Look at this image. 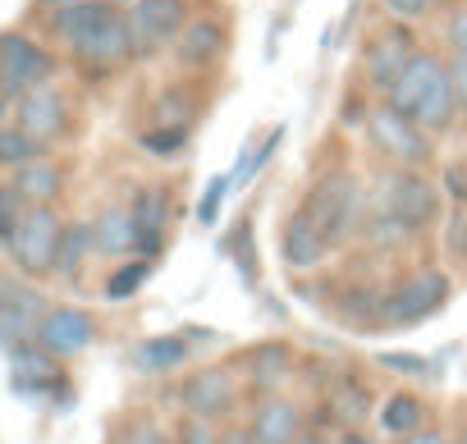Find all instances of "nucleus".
<instances>
[{
    "label": "nucleus",
    "instance_id": "23",
    "mask_svg": "<svg viewBox=\"0 0 467 444\" xmlns=\"http://www.w3.org/2000/svg\"><path fill=\"white\" fill-rule=\"evenodd\" d=\"M188 353H192V344L183 335H156V339H142L133 348V362L142 371H174V367L188 362Z\"/></svg>",
    "mask_w": 467,
    "mask_h": 444
},
{
    "label": "nucleus",
    "instance_id": "47",
    "mask_svg": "<svg viewBox=\"0 0 467 444\" xmlns=\"http://www.w3.org/2000/svg\"><path fill=\"white\" fill-rule=\"evenodd\" d=\"M453 444H467V426H462V435H458V439H453Z\"/></svg>",
    "mask_w": 467,
    "mask_h": 444
},
{
    "label": "nucleus",
    "instance_id": "39",
    "mask_svg": "<svg viewBox=\"0 0 467 444\" xmlns=\"http://www.w3.org/2000/svg\"><path fill=\"white\" fill-rule=\"evenodd\" d=\"M449 46H453V56L467 60V10H458V15L449 19Z\"/></svg>",
    "mask_w": 467,
    "mask_h": 444
},
{
    "label": "nucleus",
    "instance_id": "41",
    "mask_svg": "<svg viewBox=\"0 0 467 444\" xmlns=\"http://www.w3.org/2000/svg\"><path fill=\"white\" fill-rule=\"evenodd\" d=\"M444 188H449V197H453V201H467V174H462L458 165H449V170H444Z\"/></svg>",
    "mask_w": 467,
    "mask_h": 444
},
{
    "label": "nucleus",
    "instance_id": "5",
    "mask_svg": "<svg viewBox=\"0 0 467 444\" xmlns=\"http://www.w3.org/2000/svg\"><path fill=\"white\" fill-rule=\"evenodd\" d=\"M367 133L376 142V151L394 165V170H417L431 160V138L417 119H408L403 110H394L389 101L367 110Z\"/></svg>",
    "mask_w": 467,
    "mask_h": 444
},
{
    "label": "nucleus",
    "instance_id": "33",
    "mask_svg": "<svg viewBox=\"0 0 467 444\" xmlns=\"http://www.w3.org/2000/svg\"><path fill=\"white\" fill-rule=\"evenodd\" d=\"M188 115H192V106L183 101V92H165L156 101V110H151V119L156 124H170V129H188Z\"/></svg>",
    "mask_w": 467,
    "mask_h": 444
},
{
    "label": "nucleus",
    "instance_id": "1",
    "mask_svg": "<svg viewBox=\"0 0 467 444\" xmlns=\"http://www.w3.org/2000/svg\"><path fill=\"white\" fill-rule=\"evenodd\" d=\"M51 28L92 69H119V65H129L138 56L129 15L115 10V0H83V5L56 10Z\"/></svg>",
    "mask_w": 467,
    "mask_h": 444
},
{
    "label": "nucleus",
    "instance_id": "29",
    "mask_svg": "<svg viewBox=\"0 0 467 444\" xmlns=\"http://www.w3.org/2000/svg\"><path fill=\"white\" fill-rule=\"evenodd\" d=\"M88 248H97L92 225H65V243H60V257H56V275H74Z\"/></svg>",
    "mask_w": 467,
    "mask_h": 444
},
{
    "label": "nucleus",
    "instance_id": "7",
    "mask_svg": "<svg viewBox=\"0 0 467 444\" xmlns=\"http://www.w3.org/2000/svg\"><path fill=\"white\" fill-rule=\"evenodd\" d=\"M51 74H56V56L47 46H37L24 33H5V37H0V101H5V110L28 88L51 83Z\"/></svg>",
    "mask_w": 467,
    "mask_h": 444
},
{
    "label": "nucleus",
    "instance_id": "14",
    "mask_svg": "<svg viewBox=\"0 0 467 444\" xmlns=\"http://www.w3.org/2000/svg\"><path fill=\"white\" fill-rule=\"evenodd\" d=\"M33 339H37L42 348H51L56 357H78V353H88L92 339H97V316H92L88 307H51V312L42 316V325H37Z\"/></svg>",
    "mask_w": 467,
    "mask_h": 444
},
{
    "label": "nucleus",
    "instance_id": "40",
    "mask_svg": "<svg viewBox=\"0 0 467 444\" xmlns=\"http://www.w3.org/2000/svg\"><path fill=\"white\" fill-rule=\"evenodd\" d=\"M449 78H453L458 106H467V60H462V56H453V60H449Z\"/></svg>",
    "mask_w": 467,
    "mask_h": 444
},
{
    "label": "nucleus",
    "instance_id": "3",
    "mask_svg": "<svg viewBox=\"0 0 467 444\" xmlns=\"http://www.w3.org/2000/svg\"><path fill=\"white\" fill-rule=\"evenodd\" d=\"M307 220L321 230V239L335 248L348 239V230L358 225V211H362V183L353 170H330L312 183L307 201H303Z\"/></svg>",
    "mask_w": 467,
    "mask_h": 444
},
{
    "label": "nucleus",
    "instance_id": "34",
    "mask_svg": "<svg viewBox=\"0 0 467 444\" xmlns=\"http://www.w3.org/2000/svg\"><path fill=\"white\" fill-rule=\"evenodd\" d=\"M110 444H170V439H165V430L151 426V421H129V426L115 430Z\"/></svg>",
    "mask_w": 467,
    "mask_h": 444
},
{
    "label": "nucleus",
    "instance_id": "38",
    "mask_svg": "<svg viewBox=\"0 0 467 444\" xmlns=\"http://www.w3.org/2000/svg\"><path fill=\"white\" fill-rule=\"evenodd\" d=\"M444 243L458 262H467V215H453L449 220V230H444Z\"/></svg>",
    "mask_w": 467,
    "mask_h": 444
},
{
    "label": "nucleus",
    "instance_id": "48",
    "mask_svg": "<svg viewBox=\"0 0 467 444\" xmlns=\"http://www.w3.org/2000/svg\"><path fill=\"white\" fill-rule=\"evenodd\" d=\"M115 5H119V0H115Z\"/></svg>",
    "mask_w": 467,
    "mask_h": 444
},
{
    "label": "nucleus",
    "instance_id": "19",
    "mask_svg": "<svg viewBox=\"0 0 467 444\" xmlns=\"http://www.w3.org/2000/svg\"><path fill=\"white\" fill-rule=\"evenodd\" d=\"M220 51H224V28H220L215 19H192V24L179 33V42H174V60L188 65V69L215 65Z\"/></svg>",
    "mask_w": 467,
    "mask_h": 444
},
{
    "label": "nucleus",
    "instance_id": "12",
    "mask_svg": "<svg viewBox=\"0 0 467 444\" xmlns=\"http://www.w3.org/2000/svg\"><path fill=\"white\" fill-rule=\"evenodd\" d=\"M10 124H19L37 142H51V138H60L69 129V106H65V97L51 83H37L10 106Z\"/></svg>",
    "mask_w": 467,
    "mask_h": 444
},
{
    "label": "nucleus",
    "instance_id": "30",
    "mask_svg": "<svg viewBox=\"0 0 467 444\" xmlns=\"http://www.w3.org/2000/svg\"><path fill=\"white\" fill-rule=\"evenodd\" d=\"M248 239H253V225H248V215L234 225V234L224 239V253L239 262V271H244V280H253L257 275V257H253V248H248Z\"/></svg>",
    "mask_w": 467,
    "mask_h": 444
},
{
    "label": "nucleus",
    "instance_id": "45",
    "mask_svg": "<svg viewBox=\"0 0 467 444\" xmlns=\"http://www.w3.org/2000/svg\"><path fill=\"white\" fill-rule=\"evenodd\" d=\"M294 444H330V435H326V430H317V426H307Z\"/></svg>",
    "mask_w": 467,
    "mask_h": 444
},
{
    "label": "nucleus",
    "instance_id": "16",
    "mask_svg": "<svg viewBox=\"0 0 467 444\" xmlns=\"http://www.w3.org/2000/svg\"><path fill=\"white\" fill-rule=\"evenodd\" d=\"M248 426L257 430V439H262V444H294V439L307 430V426H303V408H298L294 398H280V394L257 398V408H253Z\"/></svg>",
    "mask_w": 467,
    "mask_h": 444
},
{
    "label": "nucleus",
    "instance_id": "10",
    "mask_svg": "<svg viewBox=\"0 0 467 444\" xmlns=\"http://www.w3.org/2000/svg\"><path fill=\"white\" fill-rule=\"evenodd\" d=\"M129 28H133L138 56H151L165 42H179V33L188 28V5L183 0H133Z\"/></svg>",
    "mask_w": 467,
    "mask_h": 444
},
{
    "label": "nucleus",
    "instance_id": "32",
    "mask_svg": "<svg viewBox=\"0 0 467 444\" xmlns=\"http://www.w3.org/2000/svg\"><path fill=\"white\" fill-rule=\"evenodd\" d=\"M220 439H224V430L211 417H183L179 435H174V444H220Z\"/></svg>",
    "mask_w": 467,
    "mask_h": 444
},
{
    "label": "nucleus",
    "instance_id": "42",
    "mask_svg": "<svg viewBox=\"0 0 467 444\" xmlns=\"http://www.w3.org/2000/svg\"><path fill=\"white\" fill-rule=\"evenodd\" d=\"M399 444H449V435H444L440 426H421V430H412V435H403Z\"/></svg>",
    "mask_w": 467,
    "mask_h": 444
},
{
    "label": "nucleus",
    "instance_id": "35",
    "mask_svg": "<svg viewBox=\"0 0 467 444\" xmlns=\"http://www.w3.org/2000/svg\"><path fill=\"white\" fill-rule=\"evenodd\" d=\"M376 362L389 367V371H403V376H431L435 371V362L431 357H417V353H380Z\"/></svg>",
    "mask_w": 467,
    "mask_h": 444
},
{
    "label": "nucleus",
    "instance_id": "26",
    "mask_svg": "<svg viewBox=\"0 0 467 444\" xmlns=\"http://www.w3.org/2000/svg\"><path fill=\"white\" fill-rule=\"evenodd\" d=\"M37 156H47V142L28 138L19 124L0 129V160H5L10 170H19V165H28V160H37Z\"/></svg>",
    "mask_w": 467,
    "mask_h": 444
},
{
    "label": "nucleus",
    "instance_id": "22",
    "mask_svg": "<svg viewBox=\"0 0 467 444\" xmlns=\"http://www.w3.org/2000/svg\"><path fill=\"white\" fill-rule=\"evenodd\" d=\"M326 412H330V421H344V430L362 426L367 412H371V389L362 380H353V376H339L330 385V394H326Z\"/></svg>",
    "mask_w": 467,
    "mask_h": 444
},
{
    "label": "nucleus",
    "instance_id": "11",
    "mask_svg": "<svg viewBox=\"0 0 467 444\" xmlns=\"http://www.w3.org/2000/svg\"><path fill=\"white\" fill-rule=\"evenodd\" d=\"M412 56H417L412 28L399 19V24H389L385 33H376V37L367 42V51H362V69H367L371 88L389 92V88H394V78H399V74L412 65Z\"/></svg>",
    "mask_w": 467,
    "mask_h": 444
},
{
    "label": "nucleus",
    "instance_id": "17",
    "mask_svg": "<svg viewBox=\"0 0 467 444\" xmlns=\"http://www.w3.org/2000/svg\"><path fill=\"white\" fill-rule=\"evenodd\" d=\"M133 225H138V253L142 257H156L161 253V243H165V220H170V192L161 188V183H151V188H142L138 197H133Z\"/></svg>",
    "mask_w": 467,
    "mask_h": 444
},
{
    "label": "nucleus",
    "instance_id": "28",
    "mask_svg": "<svg viewBox=\"0 0 467 444\" xmlns=\"http://www.w3.org/2000/svg\"><path fill=\"white\" fill-rule=\"evenodd\" d=\"M408 234H412V225H403V220L389 215V211H376L367 225H362V239L371 248H399V243H408Z\"/></svg>",
    "mask_w": 467,
    "mask_h": 444
},
{
    "label": "nucleus",
    "instance_id": "25",
    "mask_svg": "<svg viewBox=\"0 0 467 444\" xmlns=\"http://www.w3.org/2000/svg\"><path fill=\"white\" fill-rule=\"evenodd\" d=\"M248 367H253V385H275V380L289 376L294 353H289L285 344H262V348L248 353Z\"/></svg>",
    "mask_w": 467,
    "mask_h": 444
},
{
    "label": "nucleus",
    "instance_id": "4",
    "mask_svg": "<svg viewBox=\"0 0 467 444\" xmlns=\"http://www.w3.org/2000/svg\"><path fill=\"white\" fill-rule=\"evenodd\" d=\"M10 253V266L28 280L37 275H56V257H60V243H65V225L51 206H28L24 220L15 225L10 239H0Z\"/></svg>",
    "mask_w": 467,
    "mask_h": 444
},
{
    "label": "nucleus",
    "instance_id": "31",
    "mask_svg": "<svg viewBox=\"0 0 467 444\" xmlns=\"http://www.w3.org/2000/svg\"><path fill=\"white\" fill-rule=\"evenodd\" d=\"M142 151H151V156H174L183 142H188V129H170V124H156V129H147L142 138Z\"/></svg>",
    "mask_w": 467,
    "mask_h": 444
},
{
    "label": "nucleus",
    "instance_id": "44",
    "mask_svg": "<svg viewBox=\"0 0 467 444\" xmlns=\"http://www.w3.org/2000/svg\"><path fill=\"white\" fill-rule=\"evenodd\" d=\"M339 444H376V439H371V435H367L362 426H348V430L339 435Z\"/></svg>",
    "mask_w": 467,
    "mask_h": 444
},
{
    "label": "nucleus",
    "instance_id": "27",
    "mask_svg": "<svg viewBox=\"0 0 467 444\" xmlns=\"http://www.w3.org/2000/svg\"><path fill=\"white\" fill-rule=\"evenodd\" d=\"M147 275H151V257H138V262L115 266L110 280H106V303H124V298H133V294L142 289Z\"/></svg>",
    "mask_w": 467,
    "mask_h": 444
},
{
    "label": "nucleus",
    "instance_id": "15",
    "mask_svg": "<svg viewBox=\"0 0 467 444\" xmlns=\"http://www.w3.org/2000/svg\"><path fill=\"white\" fill-rule=\"evenodd\" d=\"M5 362H10V385L19 394H47L60 385V362L51 348H42L37 339H24L15 348H5Z\"/></svg>",
    "mask_w": 467,
    "mask_h": 444
},
{
    "label": "nucleus",
    "instance_id": "8",
    "mask_svg": "<svg viewBox=\"0 0 467 444\" xmlns=\"http://www.w3.org/2000/svg\"><path fill=\"white\" fill-rule=\"evenodd\" d=\"M376 211H389V215L403 220V225L421 230L440 215V192L417 170H389V174L376 179Z\"/></svg>",
    "mask_w": 467,
    "mask_h": 444
},
{
    "label": "nucleus",
    "instance_id": "43",
    "mask_svg": "<svg viewBox=\"0 0 467 444\" xmlns=\"http://www.w3.org/2000/svg\"><path fill=\"white\" fill-rule=\"evenodd\" d=\"M220 444H262L253 426H224V439Z\"/></svg>",
    "mask_w": 467,
    "mask_h": 444
},
{
    "label": "nucleus",
    "instance_id": "36",
    "mask_svg": "<svg viewBox=\"0 0 467 444\" xmlns=\"http://www.w3.org/2000/svg\"><path fill=\"white\" fill-rule=\"evenodd\" d=\"M229 174H215L211 183H206V197H202V206H197V220L202 225H215V211H220V201H224V192H229Z\"/></svg>",
    "mask_w": 467,
    "mask_h": 444
},
{
    "label": "nucleus",
    "instance_id": "20",
    "mask_svg": "<svg viewBox=\"0 0 467 444\" xmlns=\"http://www.w3.org/2000/svg\"><path fill=\"white\" fill-rule=\"evenodd\" d=\"M10 188L28 206H51L60 197V188H65V174H60V165H51L47 156H37V160H28V165H19L10 174Z\"/></svg>",
    "mask_w": 467,
    "mask_h": 444
},
{
    "label": "nucleus",
    "instance_id": "9",
    "mask_svg": "<svg viewBox=\"0 0 467 444\" xmlns=\"http://www.w3.org/2000/svg\"><path fill=\"white\" fill-rule=\"evenodd\" d=\"M47 312H51L47 307V294H37L33 284H24L19 271L0 275V344H5V348L33 339Z\"/></svg>",
    "mask_w": 467,
    "mask_h": 444
},
{
    "label": "nucleus",
    "instance_id": "24",
    "mask_svg": "<svg viewBox=\"0 0 467 444\" xmlns=\"http://www.w3.org/2000/svg\"><path fill=\"white\" fill-rule=\"evenodd\" d=\"M380 426L389 430V435H412V430H421L426 426V408H421V398L417 394H389L385 398V408H380Z\"/></svg>",
    "mask_w": 467,
    "mask_h": 444
},
{
    "label": "nucleus",
    "instance_id": "18",
    "mask_svg": "<svg viewBox=\"0 0 467 444\" xmlns=\"http://www.w3.org/2000/svg\"><path fill=\"white\" fill-rule=\"evenodd\" d=\"M280 253H285V262L294 266V271H312L326 253H330V243L321 239V230L307 220V211H294L289 220H285V239H280Z\"/></svg>",
    "mask_w": 467,
    "mask_h": 444
},
{
    "label": "nucleus",
    "instance_id": "2",
    "mask_svg": "<svg viewBox=\"0 0 467 444\" xmlns=\"http://www.w3.org/2000/svg\"><path fill=\"white\" fill-rule=\"evenodd\" d=\"M385 101L394 110H403L408 119H417L426 133H444L458 115V92L449 78V65L431 51H417L412 65L394 78V88L385 92Z\"/></svg>",
    "mask_w": 467,
    "mask_h": 444
},
{
    "label": "nucleus",
    "instance_id": "37",
    "mask_svg": "<svg viewBox=\"0 0 467 444\" xmlns=\"http://www.w3.org/2000/svg\"><path fill=\"white\" fill-rule=\"evenodd\" d=\"M380 5H385V15H394V19H421L431 5H435V0H380Z\"/></svg>",
    "mask_w": 467,
    "mask_h": 444
},
{
    "label": "nucleus",
    "instance_id": "6",
    "mask_svg": "<svg viewBox=\"0 0 467 444\" xmlns=\"http://www.w3.org/2000/svg\"><path fill=\"white\" fill-rule=\"evenodd\" d=\"M449 294H453V284H449L444 271H431V266H426V271H412V275H403V280L385 294L380 321H385V325H417V321L444 312Z\"/></svg>",
    "mask_w": 467,
    "mask_h": 444
},
{
    "label": "nucleus",
    "instance_id": "21",
    "mask_svg": "<svg viewBox=\"0 0 467 444\" xmlns=\"http://www.w3.org/2000/svg\"><path fill=\"white\" fill-rule=\"evenodd\" d=\"M97 253L106 257H124V253H138V225H133V211L129 206H106L97 215Z\"/></svg>",
    "mask_w": 467,
    "mask_h": 444
},
{
    "label": "nucleus",
    "instance_id": "13",
    "mask_svg": "<svg viewBox=\"0 0 467 444\" xmlns=\"http://www.w3.org/2000/svg\"><path fill=\"white\" fill-rule=\"evenodd\" d=\"M179 403L188 417H211V421H224L234 412V403H239V380H234L224 367H206L197 376L183 380L179 389Z\"/></svg>",
    "mask_w": 467,
    "mask_h": 444
},
{
    "label": "nucleus",
    "instance_id": "46",
    "mask_svg": "<svg viewBox=\"0 0 467 444\" xmlns=\"http://www.w3.org/2000/svg\"><path fill=\"white\" fill-rule=\"evenodd\" d=\"M37 5H47V10L56 15V10H69V5H83V0H37Z\"/></svg>",
    "mask_w": 467,
    "mask_h": 444
}]
</instances>
